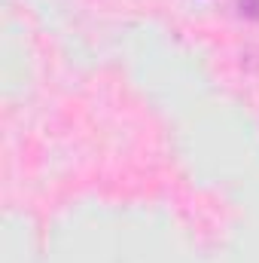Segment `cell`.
Wrapping results in <instances>:
<instances>
[]
</instances>
